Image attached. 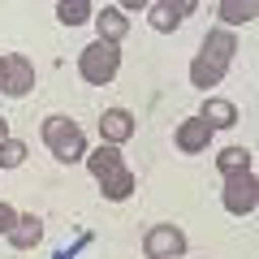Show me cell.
Instances as JSON below:
<instances>
[{"instance_id":"3957f363","label":"cell","mask_w":259,"mask_h":259,"mask_svg":"<svg viewBox=\"0 0 259 259\" xmlns=\"http://www.w3.org/2000/svg\"><path fill=\"white\" fill-rule=\"evenodd\" d=\"M44 147L52 151L61 164H78V160H87V134L78 121L69 117H48L44 121Z\"/></svg>"},{"instance_id":"9a60e30c","label":"cell","mask_w":259,"mask_h":259,"mask_svg":"<svg viewBox=\"0 0 259 259\" xmlns=\"http://www.w3.org/2000/svg\"><path fill=\"white\" fill-rule=\"evenodd\" d=\"M56 18H61L65 26H82V22L95 18V9L87 0H61V5H56Z\"/></svg>"},{"instance_id":"5bb4252c","label":"cell","mask_w":259,"mask_h":259,"mask_svg":"<svg viewBox=\"0 0 259 259\" xmlns=\"http://www.w3.org/2000/svg\"><path fill=\"white\" fill-rule=\"evenodd\" d=\"M216 13H221L225 30H229V26H242V22H255L259 5H255V0H221V5H216Z\"/></svg>"},{"instance_id":"2e32d148","label":"cell","mask_w":259,"mask_h":259,"mask_svg":"<svg viewBox=\"0 0 259 259\" xmlns=\"http://www.w3.org/2000/svg\"><path fill=\"white\" fill-rule=\"evenodd\" d=\"M216 168H221L225 177L229 173H250V151L246 147H225L221 156H216Z\"/></svg>"},{"instance_id":"8992f818","label":"cell","mask_w":259,"mask_h":259,"mask_svg":"<svg viewBox=\"0 0 259 259\" xmlns=\"http://www.w3.org/2000/svg\"><path fill=\"white\" fill-rule=\"evenodd\" d=\"M30 87H35V65L22 52H5L0 56V91L9 100H22V95H30Z\"/></svg>"},{"instance_id":"52a82bcc","label":"cell","mask_w":259,"mask_h":259,"mask_svg":"<svg viewBox=\"0 0 259 259\" xmlns=\"http://www.w3.org/2000/svg\"><path fill=\"white\" fill-rule=\"evenodd\" d=\"M143 255L147 259H182L186 255V233L177 225H151L143 238Z\"/></svg>"},{"instance_id":"ac0fdd59","label":"cell","mask_w":259,"mask_h":259,"mask_svg":"<svg viewBox=\"0 0 259 259\" xmlns=\"http://www.w3.org/2000/svg\"><path fill=\"white\" fill-rule=\"evenodd\" d=\"M13 225H18V212H13L9 203H0V233L9 238V229H13Z\"/></svg>"},{"instance_id":"9c48e42d","label":"cell","mask_w":259,"mask_h":259,"mask_svg":"<svg viewBox=\"0 0 259 259\" xmlns=\"http://www.w3.org/2000/svg\"><path fill=\"white\" fill-rule=\"evenodd\" d=\"M212 134H216V130L207 125L203 117H186L182 125L173 130V143H177V151H182V156H199V151H207Z\"/></svg>"},{"instance_id":"30bf717a","label":"cell","mask_w":259,"mask_h":259,"mask_svg":"<svg viewBox=\"0 0 259 259\" xmlns=\"http://www.w3.org/2000/svg\"><path fill=\"white\" fill-rule=\"evenodd\" d=\"M100 134H104V143H108V147H121V143L134 139V117H130L125 108H104Z\"/></svg>"},{"instance_id":"6da1fadb","label":"cell","mask_w":259,"mask_h":259,"mask_svg":"<svg viewBox=\"0 0 259 259\" xmlns=\"http://www.w3.org/2000/svg\"><path fill=\"white\" fill-rule=\"evenodd\" d=\"M233 56H238V39H233V30L216 26L203 35V48H199V56L190 61V82L199 87V91H207V87H221V78L229 74Z\"/></svg>"},{"instance_id":"5b68a950","label":"cell","mask_w":259,"mask_h":259,"mask_svg":"<svg viewBox=\"0 0 259 259\" xmlns=\"http://www.w3.org/2000/svg\"><path fill=\"white\" fill-rule=\"evenodd\" d=\"M221 203L229 216H250L259 207V182L255 173H229L225 177V190H221Z\"/></svg>"},{"instance_id":"8fae6325","label":"cell","mask_w":259,"mask_h":259,"mask_svg":"<svg viewBox=\"0 0 259 259\" xmlns=\"http://www.w3.org/2000/svg\"><path fill=\"white\" fill-rule=\"evenodd\" d=\"M95 30H100V39L104 44H121V39L130 35V18L117 9V5H104V9H95Z\"/></svg>"},{"instance_id":"e0dca14e","label":"cell","mask_w":259,"mask_h":259,"mask_svg":"<svg viewBox=\"0 0 259 259\" xmlns=\"http://www.w3.org/2000/svg\"><path fill=\"white\" fill-rule=\"evenodd\" d=\"M22 160H26V143L22 139H5L0 143V168H22Z\"/></svg>"},{"instance_id":"ba28073f","label":"cell","mask_w":259,"mask_h":259,"mask_svg":"<svg viewBox=\"0 0 259 259\" xmlns=\"http://www.w3.org/2000/svg\"><path fill=\"white\" fill-rule=\"evenodd\" d=\"M194 9H199L194 0H156V5H147V22H151V30L168 35V30H177Z\"/></svg>"},{"instance_id":"d6986e66","label":"cell","mask_w":259,"mask_h":259,"mask_svg":"<svg viewBox=\"0 0 259 259\" xmlns=\"http://www.w3.org/2000/svg\"><path fill=\"white\" fill-rule=\"evenodd\" d=\"M5 139H9V121L0 117V143H5Z\"/></svg>"},{"instance_id":"277c9868","label":"cell","mask_w":259,"mask_h":259,"mask_svg":"<svg viewBox=\"0 0 259 259\" xmlns=\"http://www.w3.org/2000/svg\"><path fill=\"white\" fill-rule=\"evenodd\" d=\"M117 69H121V48L117 44L95 39V44H87L82 52H78V74L91 87H108L112 78H117Z\"/></svg>"},{"instance_id":"7a4b0ae2","label":"cell","mask_w":259,"mask_h":259,"mask_svg":"<svg viewBox=\"0 0 259 259\" xmlns=\"http://www.w3.org/2000/svg\"><path fill=\"white\" fill-rule=\"evenodd\" d=\"M87 168H91V177L100 182V194L108 203H125L130 194H134V173H130L125 156H121L117 147L104 143L100 151H87Z\"/></svg>"},{"instance_id":"4fadbf2b","label":"cell","mask_w":259,"mask_h":259,"mask_svg":"<svg viewBox=\"0 0 259 259\" xmlns=\"http://www.w3.org/2000/svg\"><path fill=\"white\" fill-rule=\"evenodd\" d=\"M199 117H203L212 130H233V125H238V108H233V100H221V95H207V104H203Z\"/></svg>"},{"instance_id":"7c38bea8","label":"cell","mask_w":259,"mask_h":259,"mask_svg":"<svg viewBox=\"0 0 259 259\" xmlns=\"http://www.w3.org/2000/svg\"><path fill=\"white\" fill-rule=\"evenodd\" d=\"M9 242L18 250H35L39 242H44V221H39L35 212H26V216H18V225L9 229Z\"/></svg>"}]
</instances>
